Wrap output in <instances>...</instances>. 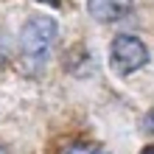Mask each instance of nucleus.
I'll return each instance as SVG.
<instances>
[{"label":"nucleus","instance_id":"nucleus-1","mask_svg":"<svg viewBox=\"0 0 154 154\" xmlns=\"http://www.w3.org/2000/svg\"><path fill=\"white\" fill-rule=\"evenodd\" d=\"M56 34H59V25L48 14H37V17H31V20L23 25L20 48H23L25 65L31 70H39L45 62H48L53 45H56Z\"/></svg>","mask_w":154,"mask_h":154},{"label":"nucleus","instance_id":"nucleus-2","mask_svg":"<svg viewBox=\"0 0 154 154\" xmlns=\"http://www.w3.org/2000/svg\"><path fill=\"white\" fill-rule=\"evenodd\" d=\"M109 59H112L115 73L129 76V73L140 70L149 62V48L137 37H132V34H121V37H115L112 45H109Z\"/></svg>","mask_w":154,"mask_h":154},{"label":"nucleus","instance_id":"nucleus-3","mask_svg":"<svg viewBox=\"0 0 154 154\" xmlns=\"http://www.w3.org/2000/svg\"><path fill=\"white\" fill-rule=\"evenodd\" d=\"M87 8L95 20L115 23V20H123L132 11V0H87Z\"/></svg>","mask_w":154,"mask_h":154},{"label":"nucleus","instance_id":"nucleus-4","mask_svg":"<svg viewBox=\"0 0 154 154\" xmlns=\"http://www.w3.org/2000/svg\"><path fill=\"white\" fill-rule=\"evenodd\" d=\"M62 154H109V151L101 146H93V143H70L62 149Z\"/></svg>","mask_w":154,"mask_h":154},{"label":"nucleus","instance_id":"nucleus-5","mask_svg":"<svg viewBox=\"0 0 154 154\" xmlns=\"http://www.w3.org/2000/svg\"><path fill=\"white\" fill-rule=\"evenodd\" d=\"M146 129H149V132H154V112H149V115H146Z\"/></svg>","mask_w":154,"mask_h":154},{"label":"nucleus","instance_id":"nucleus-6","mask_svg":"<svg viewBox=\"0 0 154 154\" xmlns=\"http://www.w3.org/2000/svg\"><path fill=\"white\" fill-rule=\"evenodd\" d=\"M140 154H154V146H146V149H143Z\"/></svg>","mask_w":154,"mask_h":154},{"label":"nucleus","instance_id":"nucleus-7","mask_svg":"<svg viewBox=\"0 0 154 154\" xmlns=\"http://www.w3.org/2000/svg\"><path fill=\"white\" fill-rule=\"evenodd\" d=\"M42 3H51V6H59V0H42Z\"/></svg>","mask_w":154,"mask_h":154},{"label":"nucleus","instance_id":"nucleus-8","mask_svg":"<svg viewBox=\"0 0 154 154\" xmlns=\"http://www.w3.org/2000/svg\"><path fill=\"white\" fill-rule=\"evenodd\" d=\"M0 154H6V149H3V146H0Z\"/></svg>","mask_w":154,"mask_h":154}]
</instances>
